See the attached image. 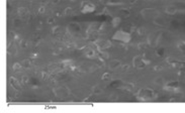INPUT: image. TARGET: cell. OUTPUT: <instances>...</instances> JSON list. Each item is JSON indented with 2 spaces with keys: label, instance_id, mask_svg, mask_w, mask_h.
Wrapping results in <instances>:
<instances>
[{
  "label": "cell",
  "instance_id": "6da1fadb",
  "mask_svg": "<svg viewBox=\"0 0 185 113\" xmlns=\"http://www.w3.org/2000/svg\"><path fill=\"white\" fill-rule=\"evenodd\" d=\"M137 99L142 102H148L155 100L158 98V93L151 88H142L140 89L136 94Z\"/></svg>",
  "mask_w": 185,
  "mask_h": 113
},
{
  "label": "cell",
  "instance_id": "7a4b0ae2",
  "mask_svg": "<svg viewBox=\"0 0 185 113\" xmlns=\"http://www.w3.org/2000/svg\"><path fill=\"white\" fill-rule=\"evenodd\" d=\"M112 39H113V41L123 42V43H128L130 42V39H132V34L125 30H117L112 35Z\"/></svg>",
  "mask_w": 185,
  "mask_h": 113
},
{
  "label": "cell",
  "instance_id": "3957f363",
  "mask_svg": "<svg viewBox=\"0 0 185 113\" xmlns=\"http://www.w3.org/2000/svg\"><path fill=\"white\" fill-rule=\"evenodd\" d=\"M151 62L149 60H146L144 57L141 56H136L133 59V66L136 69H139V70H142V69H145L148 65H150Z\"/></svg>",
  "mask_w": 185,
  "mask_h": 113
},
{
  "label": "cell",
  "instance_id": "277c9868",
  "mask_svg": "<svg viewBox=\"0 0 185 113\" xmlns=\"http://www.w3.org/2000/svg\"><path fill=\"white\" fill-rule=\"evenodd\" d=\"M94 46L98 49L99 52H104V50L111 48L112 43L108 39H97V41L94 42Z\"/></svg>",
  "mask_w": 185,
  "mask_h": 113
},
{
  "label": "cell",
  "instance_id": "5b68a950",
  "mask_svg": "<svg viewBox=\"0 0 185 113\" xmlns=\"http://www.w3.org/2000/svg\"><path fill=\"white\" fill-rule=\"evenodd\" d=\"M141 15L144 18H156L157 16H160V13L155 8H144L141 10Z\"/></svg>",
  "mask_w": 185,
  "mask_h": 113
},
{
  "label": "cell",
  "instance_id": "8992f818",
  "mask_svg": "<svg viewBox=\"0 0 185 113\" xmlns=\"http://www.w3.org/2000/svg\"><path fill=\"white\" fill-rule=\"evenodd\" d=\"M96 9V6L89 1H83L81 3V12L82 13H91Z\"/></svg>",
  "mask_w": 185,
  "mask_h": 113
},
{
  "label": "cell",
  "instance_id": "52a82bcc",
  "mask_svg": "<svg viewBox=\"0 0 185 113\" xmlns=\"http://www.w3.org/2000/svg\"><path fill=\"white\" fill-rule=\"evenodd\" d=\"M164 89L171 92H178L179 90V82L178 81H170L164 85Z\"/></svg>",
  "mask_w": 185,
  "mask_h": 113
},
{
  "label": "cell",
  "instance_id": "ba28073f",
  "mask_svg": "<svg viewBox=\"0 0 185 113\" xmlns=\"http://www.w3.org/2000/svg\"><path fill=\"white\" fill-rule=\"evenodd\" d=\"M9 83H10V85H11L12 88L15 91H21V85H20L19 81L16 78L10 77L9 78Z\"/></svg>",
  "mask_w": 185,
  "mask_h": 113
},
{
  "label": "cell",
  "instance_id": "9c48e42d",
  "mask_svg": "<svg viewBox=\"0 0 185 113\" xmlns=\"http://www.w3.org/2000/svg\"><path fill=\"white\" fill-rule=\"evenodd\" d=\"M108 67H109L110 70H115V69H118L119 67H121V62L119 60H111L108 64Z\"/></svg>",
  "mask_w": 185,
  "mask_h": 113
},
{
  "label": "cell",
  "instance_id": "30bf717a",
  "mask_svg": "<svg viewBox=\"0 0 185 113\" xmlns=\"http://www.w3.org/2000/svg\"><path fill=\"white\" fill-rule=\"evenodd\" d=\"M165 12L169 15H174L178 12V8L175 5H168L165 7Z\"/></svg>",
  "mask_w": 185,
  "mask_h": 113
},
{
  "label": "cell",
  "instance_id": "8fae6325",
  "mask_svg": "<svg viewBox=\"0 0 185 113\" xmlns=\"http://www.w3.org/2000/svg\"><path fill=\"white\" fill-rule=\"evenodd\" d=\"M17 13H18V16L20 18H27L28 16V10L25 7H19L17 9Z\"/></svg>",
  "mask_w": 185,
  "mask_h": 113
},
{
  "label": "cell",
  "instance_id": "7c38bea8",
  "mask_svg": "<svg viewBox=\"0 0 185 113\" xmlns=\"http://www.w3.org/2000/svg\"><path fill=\"white\" fill-rule=\"evenodd\" d=\"M167 63L172 65V66H185V62H180L177 61L175 59H172V58H167Z\"/></svg>",
  "mask_w": 185,
  "mask_h": 113
},
{
  "label": "cell",
  "instance_id": "4fadbf2b",
  "mask_svg": "<svg viewBox=\"0 0 185 113\" xmlns=\"http://www.w3.org/2000/svg\"><path fill=\"white\" fill-rule=\"evenodd\" d=\"M153 21L156 25H159V26H165L166 25V20L162 16H157L156 18H154Z\"/></svg>",
  "mask_w": 185,
  "mask_h": 113
},
{
  "label": "cell",
  "instance_id": "5bb4252c",
  "mask_svg": "<svg viewBox=\"0 0 185 113\" xmlns=\"http://www.w3.org/2000/svg\"><path fill=\"white\" fill-rule=\"evenodd\" d=\"M85 56L87 58H89V59H93V58L96 57V53H95V50H94L88 48L85 50Z\"/></svg>",
  "mask_w": 185,
  "mask_h": 113
},
{
  "label": "cell",
  "instance_id": "9a60e30c",
  "mask_svg": "<svg viewBox=\"0 0 185 113\" xmlns=\"http://www.w3.org/2000/svg\"><path fill=\"white\" fill-rule=\"evenodd\" d=\"M121 17H119V16L113 17V18H112V20H111V24H112V26H113V27L118 26V25L121 24Z\"/></svg>",
  "mask_w": 185,
  "mask_h": 113
},
{
  "label": "cell",
  "instance_id": "2e32d148",
  "mask_svg": "<svg viewBox=\"0 0 185 113\" xmlns=\"http://www.w3.org/2000/svg\"><path fill=\"white\" fill-rule=\"evenodd\" d=\"M80 30V26H79L78 23H71L69 25V30L71 32H75V31H79Z\"/></svg>",
  "mask_w": 185,
  "mask_h": 113
},
{
  "label": "cell",
  "instance_id": "e0dca14e",
  "mask_svg": "<svg viewBox=\"0 0 185 113\" xmlns=\"http://www.w3.org/2000/svg\"><path fill=\"white\" fill-rule=\"evenodd\" d=\"M64 13H65V15H67V16H72L75 14V10L72 8V7H67V8H65Z\"/></svg>",
  "mask_w": 185,
  "mask_h": 113
},
{
  "label": "cell",
  "instance_id": "ac0fdd59",
  "mask_svg": "<svg viewBox=\"0 0 185 113\" xmlns=\"http://www.w3.org/2000/svg\"><path fill=\"white\" fill-rule=\"evenodd\" d=\"M8 54H11L12 56H15V54H17V49H16L15 45H13L12 43L11 46H8Z\"/></svg>",
  "mask_w": 185,
  "mask_h": 113
},
{
  "label": "cell",
  "instance_id": "d6986e66",
  "mask_svg": "<svg viewBox=\"0 0 185 113\" xmlns=\"http://www.w3.org/2000/svg\"><path fill=\"white\" fill-rule=\"evenodd\" d=\"M154 83L156 84V85H160V86H164L165 85V81H164V79H163L162 77L156 78L154 80Z\"/></svg>",
  "mask_w": 185,
  "mask_h": 113
},
{
  "label": "cell",
  "instance_id": "ffe728a7",
  "mask_svg": "<svg viewBox=\"0 0 185 113\" xmlns=\"http://www.w3.org/2000/svg\"><path fill=\"white\" fill-rule=\"evenodd\" d=\"M177 46H178V49L181 50V52L185 53V42L184 41L179 42L178 43H177Z\"/></svg>",
  "mask_w": 185,
  "mask_h": 113
},
{
  "label": "cell",
  "instance_id": "44dd1931",
  "mask_svg": "<svg viewBox=\"0 0 185 113\" xmlns=\"http://www.w3.org/2000/svg\"><path fill=\"white\" fill-rule=\"evenodd\" d=\"M21 64H23V66H24L25 68H31V63L30 60H23Z\"/></svg>",
  "mask_w": 185,
  "mask_h": 113
},
{
  "label": "cell",
  "instance_id": "7402d4cb",
  "mask_svg": "<svg viewBox=\"0 0 185 113\" xmlns=\"http://www.w3.org/2000/svg\"><path fill=\"white\" fill-rule=\"evenodd\" d=\"M119 12H121L122 15H125V16H129L130 14V9H119Z\"/></svg>",
  "mask_w": 185,
  "mask_h": 113
},
{
  "label": "cell",
  "instance_id": "603a6c76",
  "mask_svg": "<svg viewBox=\"0 0 185 113\" xmlns=\"http://www.w3.org/2000/svg\"><path fill=\"white\" fill-rule=\"evenodd\" d=\"M60 30H61V27L59 26V25H57V26H54V27L52 28V31H53L54 34H57L58 31H60Z\"/></svg>",
  "mask_w": 185,
  "mask_h": 113
},
{
  "label": "cell",
  "instance_id": "cb8c5ba5",
  "mask_svg": "<svg viewBox=\"0 0 185 113\" xmlns=\"http://www.w3.org/2000/svg\"><path fill=\"white\" fill-rule=\"evenodd\" d=\"M106 79H111V75L109 74V73H104V75L102 76V80H103V81H105V80H106Z\"/></svg>",
  "mask_w": 185,
  "mask_h": 113
},
{
  "label": "cell",
  "instance_id": "d4e9b609",
  "mask_svg": "<svg viewBox=\"0 0 185 113\" xmlns=\"http://www.w3.org/2000/svg\"><path fill=\"white\" fill-rule=\"evenodd\" d=\"M21 66H23V64H19V63H16V64H14V65H13V70H14V71H17V70H19V69L21 68Z\"/></svg>",
  "mask_w": 185,
  "mask_h": 113
},
{
  "label": "cell",
  "instance_id": "484cf974",
  "mask_svg": "<svg viewBox=\"0 0 185 113\" xmlns=\"http://www.w3.org/2000/svg\"><path fill=\"white\" fill-rule=\"evenodd\" d=\"M13 23H14V26H18V25H20L21 21H20L19 19H14Z\"/></svg>",
  "mask_w": 185,
  "mask_h": 113
},
{
  "label": "cell",
  "instance_id": "4316f807",
  "mask_svg": "<svg viewBox=\"0 0 185 113\" xmlns=\"http://www.w3.org/2000/svg\"><path fill=\"white\" fill-rule=\"evenodd\" d=\"M45 11H46V7L45 6H41L39 8V13H45Z\"/></svg>",
  "mask_w": 185,
  "mask_h": 113
},
{
  "label": "cell",
  "instance_id": "83f0119b",
  "mask_svg": "<svg viewBox=\"0 0 185 113\" xmlns=\"http://www.w3.org/2000/svg\"><path fill=\"white\" fill-rule=\"evenodd\" d=\"M144 31H145L144 28H139V30H138V34H139L140 35L141 34H144Z\"/></svg>",
  "mask_w": 185,
  "mask_h": 113
},
{
  "label": "cell",
  "instance_id": "f1b7e54d",
  "mask_svg": "<svg viewBox=\"0 0 185 113\" xmlns=\"http://www.w3.org/2000/svg\"><path fill=\"white\" fill-rule=\"evenodd\" d=\"M157 54H159V56H162V54H164V50H163V49H161V50H157Z\"/></svg>",
  "mask_w": 185,
  "mask_h": 113
},
{
  "label": "cell",
  "instance_id": "f546056e",
  "mask_svg": "<svg viewBox=\"0 0 185 113\" xmlns=\"http://www.w3.org/2000/svg\"><path fill=\"white\" fill-rule=\"evenodd\" d=\"M139 46V50H144L145 49V43H139V46Z\"/></svg>",
  "mask_w": 185,
  "mask_h": 113
},
{
  "label": "cell",
  "instance_id": "4dcf8cb0",
  "mask_svg": "<svg viewBox=\"0 0 185 113\" xmlns=\"http://www.w3.org/2000/svg\"><path fill=\"white\" fill-rule=\"evenodd\" d=\"M145 1H151V0H145Z\"/></svg>",
  "mask_w": 185,
  "mask_h": 113
}]
</instances>
